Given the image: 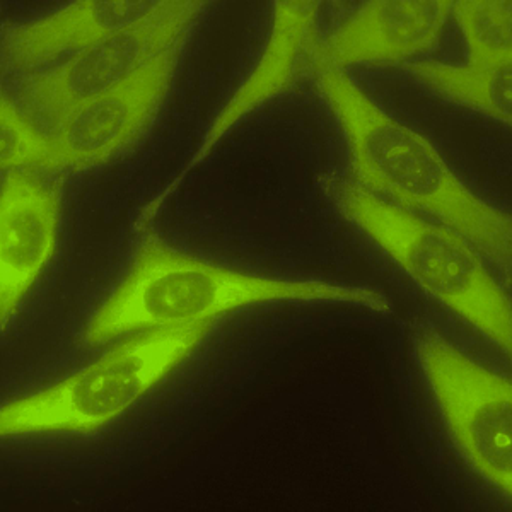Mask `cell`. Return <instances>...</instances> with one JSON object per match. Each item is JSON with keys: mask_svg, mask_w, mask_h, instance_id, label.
<instances>
[{"mask_svg": "<svg viewBox=\"0 0 512 512\" xmlns=\"http://www.w3.org/2000/svg\"><path fill=\"white\" fill-rule=\"evenodd\" d=\"M320 47L321 41L311 65L349 140L359 185L402 209L436 217L509 272L511 217L466 187L431 140L376 105L344 69L321 55Z\"/></svg>", "mask_w": 512, "mask_h": 512, "instance_id": "1", "label": "cell"}, {"mask_svg": "<svg viewBox=\"0 0 512 512\" xmlns=\"http://www.w3.org/2000/svg\"><path fill=\"white\" fill-rule=\"evenodd\" d=\"M282 301H338L390 309L369 289L241 274L147 239L127 277L93 316L86 340L99 345L127 333L205 323L246 306Z\"/></svg>", "mask_w": 512, "mask_h": 512, "instance_id": "2", "label": "cell"}, {"mask_svg": "<svg viewBox=\"0 0 512 512\" xmlns=\"http://www.w3.org/2000/svg\"><path fill=\"white\" fill-rule=\"evenodd\" d=\"M338 204L422 291L511 354V299L468 239L357 183L340 187Z\"/></svg>", "mask_w": 512, "mask_h": 512, "instance_id": "3", "label": "cell"}, {"mask_svg": "<svg viewBox=\"0 0 512 512\" xmlns=\"http://www.w3.org/2000/svg\"><path fill=\"white\" fill-rule=\"evenodd\" d=\"M214 321L128 338L91 366L0 410L2 437L88 434L113 424L187 361Z\"/></svg>", "mask_w": 512, "mask_h": 512, "instance_id": "4", "label": "cell"}, {"mask_svg": "<svg viewBox=\"0 0 512 512\" xmlns=\"http://www.w3.org/2000/svg\"><path fill=\"white\" fill-rule=\"evenodd\" d=\"M420 364L454 443L480 477L512 494V383L436 333L417 345Z\"/></svg>", "mask_w": 512, "mask_h": 512, "instance_id": "5", "label": "cell"}, {"mask_svg": "<svg viewBox=\"0 0 512 512\" xmlns=\"http://www.w3.org/2000/svg\"><path fill=\"white\" fill-rule=\"evenodd\" d=\"M204 7L200 0H161L151 16L33 77L24 91L28 103L59 122L72 108L117 88L163 53L185 45Z\"/></svg>", "mask_w": 512, "mask_h": 512, "instance_id": "6", "label": "cell"}, {"mask_svg": "<svg viewBox=\"0 0 512 512\" xmlns=\"http://www.w3.org/2000/svg\"><path fill=\"white\" fill-rule=\"evenodd\" d=\"M180 47L171 48L117 88L94 96L60 118L52 137L57 169L111 163L134 147L158 117L173 84Z\"/></svg>", "mask_w": 512, "mask_h": 512, "instance_id": "7", "label": "cell"}, {"mask_svg": "<svg viewBox=\"0 0 512 512\" xmlns=\"http://www.w3.org/2000/svg\"><path fill=\"white\" fill-rule=\"evenodd\" d=\"M62 197L26 171H11L0 192V318L6 323L55 255Z\"/></svg>", "mask_w": 512, "mask_h": 512, "instance_id": "8", "label": "cell"}, {"mask_svg": "<svg viewBox=\"0 0 512 512\" xmlns=\"http://www.w3.org/2000/svg\"><path fill=\"white\" fill-rule=\"evenodd\" d=\"M449 0H374L355 12L320 52L344 69L355 64H407L431 52L451 16Z\"/></svg>", "mask_w": 512, "mask_h": 512, "instance_id": "9", "label": "cell"}, {"mask_svg": "<svg viewBox=\"0 0 512 512\" xmlns=\"http://www.w3.org/2000/svg\"><path fill=\"white\" fill-rule=\"evenodd\" d=\"M320 2L297 0V2H277L274 11L272 33L267 47L255 65L250 77L233 98L219 113L214 125L210 127L204 144L193 156L187 171L195 168L217 142L250 111L255 110L268 99L275 98L291 88L301 76L304 65L311 64L316 45L320 43L316 31V16Z\"/></svg>", "mask_w": 512, "mask_h": 512, "instance_id": "10", "label": "cell"}, {"mask_svg": "<svg viewBox=\"0 0 512 512\" xmlns=\"http://www.w3.org/2000/svg\"><path fill=\"white\" fill-rule=\"evenodd\" d=\"M161 0H81L19 26L7 36V59L16 69H33L62 53L82 52L96 41L151 16Z\"/></svg>", "mask_w": 512, "mask_h": 512, "instance_id": "11", "label": "cell"}, {"mask_svg": "<svg viewBox=\"0 0 512 512\" xmlns=\"http://www.w3.org/2000/svg\"><path fill=\"white\" fill-rule=\"evenodd\" d=\"M405 69L439 96L478 111L497 122L511 123V64H441L407 62Z\"/></svg>", "mask_w": 512, "mask_h": 512, "instance_id": "12", "label": "cell"}, {"mask_svg": "<svg viewBox=\"0 0 512 512\" xmlns=\"http://www.w3.org/2000/svg\"><path fill=\"white\" fill-rule=\"evenodd\" d=\"M451 14L460 24L470 62L473 64H511V0H458Z\"/></svg>", "mask_w": 512, "mask_h": 512, "instance_id": "13", "label": "cell"}, {"mask_svg": "<svg viewBox=\"0 0 512 512\" xmlns=\"http://www.w3.org/2000/svg\"><path fill=\"white\" fill-rule=\"evenodd\" d=\"M0 164L2 169H57L52 137L41 134L2 94L0 98Z\"/></svg>", "mask_w": 512, "mask_h": 512, "instance_id": "14", "label": "cell"}]
</instances>
